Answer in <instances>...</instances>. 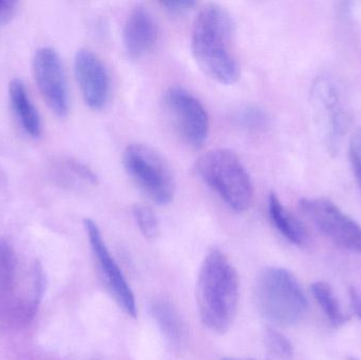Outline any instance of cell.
I'll return each mask as SVG.
<instances>
[{
  "instance_id": "cell-26",
  "label": "cell",
  "mask_w": 361,
  "mask_h": 360,
  "mask_svg": "<svg viewBox=\"0 0 361 360\" xmlns=\"http://www.w3.org/2000/svg\"><path fill=\"white\" fill-rule=\"evenodd\" d=\"M347 360H360V359H356V357H348Z\"/></svg>"
},
{
  "instance_id": "cell-19",
  "label": "cell",
  "mask_w": 361,
  "mask_h": 360,
  "mask_svg": "<svg viewBox=\"0 0 361 360\" xmlns=\"http://www.w3.org/2000/svg\"><path fill=\"white\" fill-rule=\"evenodd\" d=\"M133 217L144 237L156 239L160 234V222L154 211L145 205H135L133 209Z\"/></svg>"
},
{
  "instance_id": "cell-22",
  "label": "cell",
  "mask_w": 361,
  "mask_h": 360,
  "mask_svg": "<svg viewBox=\"0 0 361 360\" xmlns=\"http://www.w3.org/2000/svg\"><path fill=\"white\" fill-rule=\"evenodd\" d=\"M350 160H351L352 168H353L354 175H355L356 182H357L358 187L361 190V154L357 145L354 143L351 144V149H350Z\"/></svg>"
},
{
  "instance_id": "cell-15",
  "label": "cell",
  "mask_w": 361,
  "mask_h": 360,
  "mask_svg": "<svg viewBox=\"0 0 361 360\" xmlns=\"http://www.w3.org/2000/svg\"><path fill=\"white\" fill-rule=\"evenodd\" d=\"M312 293L316 302L324 311L329 321L334 327H341L348 321V317L341 310L338 300L335 297L334 292L328 283L318 281L311 287Z\"/></svg>"
},
{
  "instance_id": "cell-9",
  "label": "cell",
  "mask_w": 361,
  "mask_h": 360,
  "mask_svg": "<svg viewBox=\"0 0 361 360\" xmlns=\"http://www.w3.org/2000/svg\"><path fill=\"white\" fill-rule=\"evenodd\" d=\"M85 230L90 242L91 249L99 264V271L105 278L106 285L109 287L118 306L131 317L137 316V304L135 295L127 283L122 271L112 258L99 226L93 220L84 221Z\"/></svg>"
},
{
  "instance_id": "cell-23",
  "label": "cell",
  "mask_w": 361,
  "mask_h": 360,
  "mask_svg": "<svg viewBox=\"0 0 361 360\" xmlns=\"http://www.w3.org/2000/svg\"><path fill=\"white\" fill-rule=\"evenodd\" d=\"M17 10V2L0 0V23H6L13 18Z\"/></svg>"
},
{
  "instance_id": "cell-27",
  "label": "cell",
  "mask_w": 361,
  "mask_h": 360,
  "mask_svg": "<svg viewBox=\"0 0 361 360\" xmlns=\"http://www.w3.org/2000/svg\"><path fill=\"white\" fill-rule=\"evenodd\" d=\"M225 360H235V359H225ZM243 360H254V359H243Z\"/></svg>"
},
{
  "instance_id": "cell-16",
  "label": "cell",
  "mask_w": 361,
  "mask_h": 360,
  "mask_svg": "<svg viewBox=\"0 0 361 360\" xmlns=\"http://www.w3.org/2000/svg\"><path fill=\"white\" fill-rule=\"evenodd\" d=\"M61 179L67 185H97V175L80 161L66 159L59 164Z\"/></svg>"
},
{
  "instance_id": "cell-6",
  "label": "cell",
  "mask_w": 361,
  "mask_h": 360,
  "mask_svg": "<svg viewBox=\"0 0 361 360\" xmlns=\"http://www.w3.org/2000/svg\"><path fill=\"white\" fill-rule=\"evenodd\" d=\"M165 113L185 143L204 145L209 133V116L203 104L182 87H171L163 97Z\"/></svg>"
},
{
  "instance_id": "cell-7",
  "label": "cell",
  "mask_w": 361,
  "mask_h": 360,
  "mask_svg": "<svg viewBox=\"0 0 361 360\" xmlns=\"http://www.w3.org/2000/svg\"><path fill=\"white\" fill-rule=\"evenodd\" d=\"M300 209L318 230L341 249L361 254V226L326 199H302Z\"/></svg>"
},
{
  "instance_id": "cell-10",
  "label": "cell",
  "mask_w": 361,
  "mask_h": 360,
  "mask_svg": "<svg viewBox=\"0 0 361 360\" xmlns=\"http://www.w3.org/2000/svg\"><path fill=\"white\" fill-rule=\"evenodd\" d=\"M74 72L86 105L103 109L110 95V76L103 61L93 51L80 49L74 57Z\"/></svg>"
},
{
  "instance_id": "cell-4",
  "label": "cell",
  "mask_w": 361,
  "mask_h": 360,
  "mask_svg": "<svg viewBox=\"0 0 361 360\" xmlns=\"http://www.w3.org/2000/svg\"><path fill=\"white\" fill-rule=\"evenodd\" d=\"M256 302L261 314L279 325H295L307 310V297L298 280L282 268H269L259 275Z\"/></svg>"
},
{
  "instance_id": "cell-24",
  "label": "cell",
  "mask_w": 361,
  "mask_h": 360,
  "mask_svg": "<svg viewBox=\"0 0 361 360\" xmlns=\"http://www.w3.org/2000/svg\"><path fill=\"white\" fill-rule=\"evenodd\" d=\"M350 299H351V306L354 312L361 321V293L355 287L350 290Z\"/></svg>"
},
{
  "instance_id": "cell-2",
  "label": "cell",
  "mask_w": 361,
  "mask_h": 360,
  "mask_svg": "<svg viewBox=\"0 0 361 360\" xmlns=\"http://www.w3.org/2000/svg\"><path fill=\"white\" fill-rule=\"evenodd\" d=\"M239 277L224 253L208 252L197 281V304L202 323L210 331H228L237 315Z\"/></svg>"
},
{
  "instance_id": "cell-3",
  "label": "cell",
  "mask_w": 361,
  "mask_h": 360,
  "mask_svg": "<svg viewBox=\"0 0 361 360\" xmlns=\"http://www.w3.org/2000/svg\"><path fill=\"white\" fill-rule=\"evenodd\" d=\"M195 171L225 204L243 213L254 199V184L239 156L227 148H214L195 161Z\"/></svg>"
},
{
  "instance_id": "cell-14",
  "label": "cell",
  "mask_w": 361,
  "mask_h": 360,
  "mask_svg": "<svg viewBox=\"0 0 361 360\" xmlns=\"http://www.w3.org/2000/svg\"><path fill=\"white\" fill-rule=\"evenodd\" d=\"M152 313L167 342L173 348L180 347L184 337V330L177 311L166 302H157L152 306Z\"/></svg>"
},
{
  "instance_id": "cell-11",
  "label": "cell",
  "mask_w": 361,
  "mask_h": 360,
  "mask_svg": "<svg viewBox=\"0 0 361 360\" xmlns=\"http://www.w3.org/2000/svg\"><path fill=\"white\" fill-rule=\"evenodd\" d=\"M159 27L154 14L143 4H137L127 15L123 27V44L133 59L143 58L156 48Z\"/></svg>"
},
{
  "instance_id": "cell-8",
  "label": "cell",
  "mask_w": 361,
  "mask_h": 360,
  "mask_svg": "<svg viewBox=\"0 0 361 360\" xmlns=\"http://www.w3.org/2000/svg\"><path fill=\"white\" fill-rule=\"evenodd\" d=\"M33 72L38 89L49 107L57 116H67L69 94L59 53L50 46L37 50L33 58Z\"/></svg>"
},
{
  "instance_id": "cell-21",
  "label": "cell",
  "mask_w": 361,
  "mask_h": 360,
  "mask_svg": "<svg viewBox=\"0 0 361 360\" xmlns=\"http://www.w3.org/2000/svg\"><path fill=\"white\" fill-rule=\"evenodd\" d=\"M161 4L173 16H182L190 12L197 6V2L191 0H177V1L171 0V1L162 2Z\"/></svg>"
},
{
  "instance_id": "cell-1",
  "label": "cell",
  "mask_w": 361,
  "mask_h": 360,
  "mask_svg": "<svg viewBox=\"0 0 361 360\" xmlns=\"http://www.w3.org/2000/svg\"><path fill=\"white\" fill-rule=\"evenodd\" d=\"M235 38V19L223 6L207 4L195 17L191 32L193 57L200 69L220 84L233 85L240 77Z\"/></svg>"
},
{
  "instance_id": "cell-13",
  "label": "cell",
  "mask_w": 361,
  "mask_h": 360,
  "mask_svg": "<svg viewBox=\"0 0 361 360\" xmlns=\"http://www.w3.org/2000/svg\"><path fill=\"white\" fill-rule=\"evenodd\" d=\"M269 213L271 222L280 234L283 235L290 242L301 245L307 240V232L300 222L282 204L276 194L269 197Z\"/></svg>"
},
{
  "instance_id": "cell-12",
  "label": "cell",
  "mask_w": 361,
  "mask_h": 360,
  "mask_svg": "<svg viewBox=\"0 0 361 360\" xmlns=\"http://www.w3.org/2000/svg\"><path fill=\"white\" fill-rule=\"evenodd\" d=\"M8 91L11 105L16 114L19 124L30 137H39L42 133L39 114L32 104L23 80L14 78L10 82Z\"/></svg>"
},
{
  "instance_id": "cell-5",
  "label": "cell",
  "mask_w": 361,
  "mask_h": 360,
  "mask_svg": "<svg viewBox=\"0 0 361 360\" xmlns=\"http://www.w3.org/2000/svg\"><path fill=\"white\" fill-rule=\"evenodd\" d=\"M125 170L140 190L158 205L173 200L176 181L171 166L162 154L144 144H131L123 156Z\"/></svg>"
},
{
  "instance_id": "cell-25",
  "label": "cell",
  "mask_w": 361,
  "mask_h": 360,
  "mask_svg": "<svg viewBox=\"0 0 361 360\" xmlns=\"http://www.w3.org/2000/svg\"><path fill=\"white\" fill-rule=\"evenodd\" d=\"M354 142L357 144L358 147H360V149L361 150V131L360 135H358L357 137L354 139Z\"/></svg>"
},
{
  "instance_id": "cell-18",
  "label": "cell",
  "mask_w": 361,
  "mask_h": 360,
  "mask_svg": "<svg viewBox=\"0 0 361 360\" xmlns=\"http://www.w3.org/2000/svg\"><path fill=\"white\" fill-rule=\"evenodd\" d=\"M235 122L248 131L264 130L269 126V118L259 106L248 105L241 108L235 116Z\"/></svg>"
},
{
  "instance_id": "cell-17",
  "label": "cell",
  "mask_w": 361,
  "mask_h": 360,
  "mask_svg": "<svg viewBox=\"0 0 361 360\" xmlns=\"http://www.w3.org/2000/svg\"><path fill=\"white\" fill-rule=\"evenodd\" d=\"M265 353L267 360H292L294 355L290 340L273 328L264 332Z\"/></svg>"
},
{
  "instance_id": "cell-20",
  "label": "cell",
  "mask_w": 361,
  "mask_h": 360,
  "mask_svg": "<svg viewBox=\"0 0 361 360\" xmlns=\"http://www.w3.org/2000/svg\"><path fill=\"white\" fill-rule=\"evenodd\" d=\"M15 272V256L6 241L0 240V287H6Z\"/></svg>"
}]
</instances>
